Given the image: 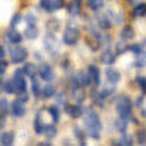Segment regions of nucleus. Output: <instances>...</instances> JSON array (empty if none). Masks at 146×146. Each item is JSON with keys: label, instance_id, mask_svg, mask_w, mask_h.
Here are the masks:
<instances>
[{"label": "nucleus", "instance_id": "f257e3e1", "mask_svg": "<svg viewBox=\"0 0 146 146\" xmlns=\"http://www.w3.org/2000/svg\"><path fill=\"white\" fill-rule=\"evenodd\" d=\"M84 125L88 130V134L94 139H98L100 138V133H101V129H102V123H101V119H100V115L97 114L96 111L93 110H89L85 115V119H84Z\"/></svg>", "mask_w": 146, "mask_h": 146}, {"label": "nucleus", "instance_id": "f03ea898", "mask_svg": "<svg viewBox=\"0 0 146 146\" xmlns=\"http://www.w3.org/2000/svg\"><path fill=\"white\" fill-rule=\"evenodd\" d=\"M115 109H117V113L122 119L130 118L131 109H133L131 100L127 96H121L117 101V104H115Z\"/></svg>", "mask_w": 146, "mask_h": 146}, {"label": "nucleus", "instance_id": "7ed1b4c3", "mask_svg": "<svg viewBox=\"0 0 146 146\" xmlns=\"http://www.w3.org/2000/svg\"><path fill=\"white\" fill-rule=\"evenodd\" d=\"M9 54H11L12 62L20 64V62L25 61V58L28 57V50L24 46H12L9 50Z\"/></svg>", "mask_w": 146, "mask_h": 146}, {"label": "nucleus", "instance_id": "20e7f679", "mask_svg": "<svg viewBox=\"0 0 146 146\" xmlns=\"http://www.w3.org/2000/svg\"><path fill=\"white\" fill-rule=\"evenodd\" d=\"M24 69H16L15 70V77H13V85L17 93H24L27 92V82L24 78Z\"/></svg>", "mask_w": 146, "mask_h": 146}, {"label": "nucleus", "instance_id": "39448f33", "mask_svg": "<svg viewBox=\"0 0 146 146\" xmlns=\"http://www.w3.org/2000/svg\"><path fill=\"white\" fill-rule=\"evenodd\" d=\"M78 38H80V31L72 27L66 28L64 35H62V40H64V42H65L66 45H74V44H77Z\"/></svg>", "mask_w": 146, "mask_h": 146}, {"label": "nucleus", "instance_id": "423d86ee", "mask_svg": "<svg viewBox=\"0 0 146 146\" xmlns=\"http://www.w3.org/2000/svg\"><path fill=\"white\" fill-rule=\"evenodd\" d=\"M73 80H74L77 86H81V88H84V86L90 84V76H89L88 73H85L84 70H78V72L74 74Z\"/></svg>", "mask_w": 146, "mask_h": 146}, {"label": "nucleus", "instance_id": "0eeeda50", "mask_svg": "<svg viewBox=\"0 0 146 146\" xmlns=\"http://www.w3.org/2000/svg\"><path fill=\"white\" fill-rule=\"evenodd\" d=\"M38 76L41 77L44 81H52L54 78V72L53 68L48 64H44L38 68Z\"/></svg>", "mask_w": 146, "mask_h": 146}, {"label": "nucleus", "instance_id": "6e6552de", "mask_svg": "<svg viewBox=\"0 0 146 146\" xmlns=\"http://www.w3.org/2000/svg\"><path fill=\"white\" fill-rule=\"evenodd\" d=\"M41 7L48 12L57 11L62 7V0H41Z\"/></svg>", "mask_w": 146, "mask_h": 146}, {"label": "nucleus", "instance_id": "1a4fd4ad", "mask_svg": "<svg viewBox=\"0 0 146 146\" xmlns=\"http://www.w3.org/2000/svg\"><path fill=\"white\" fill-rule=\"evenodd\" d=\"M11 110H12V114L16 115V117H23V115L25 114V106H24V104L19 98L12 102Z\"/></svg>", "mask_w": 146, "mask_h": 146}, {"label": "nucleus", "instance_id": "9d476101", "mask_svg": "<svg viewBox=\"0 0 146 146\" xmlns=\"http://www.w3.org/2000/svg\"><path fill=\"white\" fill-rule=\"evenodd\" d=\"M7 38L12 44H19V42L23 40V36L20 35V32L17 31V29H15V27H12L11 29L7 32Z\"/></svg>", "mask_w": 146, "mask_h": 146}, {"label": "nucleus", "instance_id": "9b49d317", "mask_svg": "<svg viewBox=\"0 0 146 146\" xmlns=\"http://www.w3.org/2000/svg\"><path fill=\"white\" fill-rule=\"evenodd\" d=\"M100 61L102 62V64H105V65H111V64H114V61H115V56L111 50L106 49L102 52V54H101Z\"/></svg>", "mask_w": 146, "mask_h": 146}, {"label": "nucleus", "instance_id": "f8f14e48", "mask_svg": "<svg viewBox=\"0 0 146 146\" xmlns=\"http://www.w3.org/2000/svg\"><path fill=\"white\" fill-rule=\"evenodd\" d=\"M106 78L111 84H117L121 80V73L117 69H114V68H108L106 69Z\"/></svg>", "mask_w": 146, "mask_h": 146}, {"label": "nucleus", "instance_id": "ddd939ff", "mask_svg": "<svg viewBox=\"0 0 146 146\" xmlns=\"http://www.w3.org/2000/svg\"><path fill=\"white\" fill-rule=\"evenodd\" d=\"M66 111H68V114H69L70 117H73V118H78V117H81L82 113H84V110H82V108H81L80 105H68V106H66Z\"/></svg>", "mask_w": 146, "mask_h": 146}, {"label": "nucleus", "instance_id": "4468645a", "mask_svg": "<svg viewBox=\"0 0 146 146\" xmlns=\"http://www.w3.org/2000/svg\"><path fill=\"white\" fill-rule=\"evenodd\" d=\"M24 35L25 37L29 38V40H33L38 36V28L36 27V24H28V27L25 28L24 31Z\"/></svg>", "mask_w": 146, "mask_h": 146}, {"label": "nucleus", "instance_id": "2eb2a0df", "mask_svg": "<svg viewBox=\"0 0 146 146\" xmlns=\"http://www.w3.org/2000/svg\"><path fill=\"white\" fill-rule=\"evenodd\" d=\"M88 72H89V76H90L93 82L96 85H100V69H98L96 65H89Z\"/></svg>", "mask_w": 146, "mask_h": 146}, {"label": "nucleus", "instance_id": "dca6fc26", "mask_svg": "<svg viewBox=\"0 0 146 146\" xmlns=\"http://www.w3.org/2000/svg\"><path fill=\"white\" fill-rule=\"evenodd\" d=\"M23 69H24V74L28 77H31V78L37 76V73H38V69L36 68L35 64H32V62H27V64L24 65Z\"/></svg>", "mask_w": 146, "mask_h": 146}, {"label": "nucleus", "instance_id": "f3484780", "mask_svg": "<svg viewBox=\"0 0 146 146\" xmlns=\"http://www.w3.org/2000/svg\"><path fill=\"white\" fill-rule=\"evenodd\" d=\"M13 139H15V135H13L12 131H5V133H3L1 137H0L1 145H4V146H11L12 143H13Z\"/></svg>", "mask_w": 146, "mask_h": 146}, {"label": "nucleus", "instance_id": "a211bd4d", "mask_svg": "<svg viewBox=\"0 0 146 146\" xmlns=\"http://www.w3.org/2000/svg\"><path fill=\"white\" fill-rule=\"evenodd\" d=\"M68 9L72 16H77L81 12V0H72Z\"/></svg>", "mask_w": 146, "mask_h": 146}, {"label": "nucleus", "instance_id": "6ab92c4d", "mask_svg": "<svg viewBox=\"0 0 146 146\" xmlns=\"http://www.w3.org/2000/svg\"><path fill=\"white\" fill-rule=\"evenodd\" d=\"M97 21H98L100 28H102V29H109L111 27V21L106 15H100L97 17Z\"/></svg>", "mask_w": 146, "mask_h": 146}, {"label": "nucleus", "instance_id": "aec40b11", "mask_svg": "<svg viewBox=\"0 0 146 146\" xmlns=\"http://www.w3.org/2000/svg\"><path fill=\"white\" fill-rule=\"evenodd\" d=\"M44 130H45V125L42 123L40 114H37L36 115V118H35V131H36V134H42Z\"/></svg>", "mask_w": 146, "mask_h": 146}, {"label": "nucleus", "instance_id": "412c9836", "mask_svg": "<svg viewBox=\"0 0 146 146\" xmlns=\"http://www.w3.org/2000/svg\"><path fill=\"white\" fill-rule=\"evenodd\" d=\"M73 98H74L78 104L85 100V92H84V89H81V86H77V88L73 90Z\"/></svg>", "mask_w": 146, "mask_h": 146}, {"label": "nucleus", "instance_id": "4be33fe9", "mask_svg": "<svg viewBox=\"0 0 146 146\" xmlns=\"http://www.w3.org/2000/svg\"><path fill=\"white\" fill-rule=\"evenodd\" d=\"M121 37L123 40H130V38L134 37V31H133V28L131 27H123L122 31H121Z\"/></svg>", "mask_w": 146, "mask_h": 146}, {"label": "nucleus", "instance_id": "5701e85b", "mask_svg": "<svg viewBox=\"0 0 146 146\" xmlns=\"http://www.w3.org/2000/svg\"><path fill=\"white\" fill-rule=\"evenodd\" d=\"M56 93V89H54L53 85H46V86H44V88L41 89V94L44 98H49V97H52Z\"/></svg>", "mask_w": 146, "mask_h": 146}, {"label": "nucleus", "instance_id": "b1692460", "mask_svg": "<svg viewBox=\"0 0 146 146\" xmlns=\"http://www.w3.org/2000/svg\"><path fill=\"white\" fill-rule=\"evenodd\" d=\"M133 15L134 16H146V4L139 3L137 4L133 9Z\"/></svg>", "mask_w": 146, "mask_h": 146}, {"label": "nucleus", "instance_id": "393cba45", "mask_svg": "<svg viewBox=\"0 0 146 146\" xmlns=\"http://www.w3.org/2000/svg\"><path fill=\"white\" fill-rule=\"evenodd\" d=\"M32 92H33V94H35L36 97H38V94L41 93V86H40V82H38V78L37 76L32 77Z\"/></svg>", "mask_w": 146, "mask_h": 146}, {"label": "nucleus", "instance_id": "a878e982", "mask_svg": "<svg viewBox=\"0 0 146 146\" xmlns=\"http://www.w3.org/2000/svg\"><path fill=\"white\" fill-rule=\"evenodd\" d=\"M86 4H88V7L90 8V9L97 11V9L102 8V5H104V0H88Z\"/></svg>", "mask_w": 146, "mask_h": 146}, {"label": "nucleus", "instance_id": "bb28decb", "mask_svg": "<svg viewBox=\"0 0 146 146\" xmlns=\"http://www.w3.org/2000/svg\"><path fill=\"white\" fill-rule=\"evenodd\" d=\"M48 111H49V114L52 115V119H53V122H58V119H60V110H58L57 106L52 105V106H49Z\"/></svg>", "mask_w": 146, "mask_h": 146}, {"label": "nucleus", "instance_id": "cd10ccee", "mask_svg": "<svg viewBox=\"0 0 146 146\" xmlns=\"http://www.w3.org/2000/svg\"><path fill=\"white\" fill-rule=\"evenodd\" d=\"M56 127L53 126V125H45V130H44V133H45V135L48 137L49 139H52L56 135Z\"/></svg>", "mask_w": 146, "mask_h": 146}, {"label": "nucleus", "instance_id": "c85d7f7f", "mask_svg": "<svg viewBox=\"0 0 146 146\" xmlns=\"http://www.w3.org/2000/svg\"><path fill=\"white\" fill-rule=\"evenodd\" d=\"M73 130H74V135H76L77 139L80 141L81 145H85V135H84V133L80 130V127L74 126V127H73Z\"/></svg>", "mask_w": 146, "mask_h": 146}, {"label": "nucleus", "instance_id": "c756f323", "mask_svg": "<svg viewBox=\"0 0 146 146\" xmlns=\"http://www.w3.org/2000/svg\"><path fill=\"white\" fill-rule=\"evenodd\" d=\"M4 92H7L8 94H13V93H16L15 85H13V81H12V80L4 84Z\"/></svg>", "mask_w": 146, "mask_h": 146}, {"label": "nucleus", "instance_id": "7c9ffc66", "mask_svg": "<svg viewBox=\"0 0 146 146\" xmlns=\"http://www.w3.org/2000/svg\"><path fill=\"white\" fill-rule=\"evenodd\" d=\"M114 145H126V146H130V145H133V141H131V137L123 134V137L121 138V141H115Z\"/></svg>", "mask_w": 146, "mask_h": 146}, {"label": "nucleus", "instance_id": "2f4dec72", "mask_svg": "<svg viewBox=\"0 0 146 146\" xmlns=\"http://www.w3.org/2000/svg\"><path fill=\"white\" fill-rule=\"evenodd\" d=\"M126 127H127V123H126V119H119V121H117V130L119 131V133H122V134H125V131H126Z\"/></svg>", "mask_w": 146, "mask_h": 146}, {"label": "nucleus", "instance_id": "473e14b6", "mask_svg": "<svg viewBox=\"0 0 146 146\" xmlns=\"http://www.w3.org/2000/svg\"><path fill=\"white\" fill-rule=\"evenodd\" d=\"M137 141H138L139 145H145L146 143V131L145 130L137 131Z\"/></svg>", "mask_w": 146, "mask_h": 146}, {"label": "nucleus", "instance_id": "72a5a7b5", "mask_svg": "<svg viewBox=\"0 0 146 146\" xmlns=\"http://www.w3.org/2000/svg\"><path fill=\"white\" fill-rule=\"evenodd\" d=\"M135 82L139 85V88H141V90H142V92H146V77L138 76L137 78H135Z\"/></svg>", "mask_w": 146, "mask_h": 146}, {"label": "nucleus", "instance_id": "f704fd0d", "mask_svg": "<svg viewBox=\"0 0 146 146\" xmlns=\"http://www.w3.org/2000/svg\"><path fill=\"white\" fill-rule=\"evenodd\" d=\"M8 101L5 100V98H0V113H3V114H5L8 111Z\"/></svg>", "mask_w": 146, "mask_h": 146}, {"label": "nucleus", "instance_id": "c9c22d12", "mask_svg": "<svg viewBox=\"0 0 146 146\" xmlns=\"http://www.w3.org/2000/svg\"><path fill=\"white\" fill-rule=\"evenodd\" d=\"M127 49V45H125V44H122V42L119 41V42H117L115 44V50H117V53L118 54H121V53H123L125 50Z\"/></svg>", "mask_w": 146, "mask_h": 146}, {"label": "nucleus", "instance_id": "e433bc0d", "mask_svg": "<svg viewBox=\"0 0 146 146\" xmlns=\"http://www.w3.org/2000/svg\"><path fill=\"white\" fill-rule=\"evenodd\" d=\"M25 21H27V24H36L37 23V17L33 13H28L25 16Z\"/></svg>", "mask_w": 146, "mask_h": 146}, {"label": "nucleus", "instance_id": "4c0bfd02", "mask_svg": "<svg viewBox=\"0 0 146 146\" xmlns=\"http://www.w3.org/2000/svg\"><path fill=\"white\" fill-rule=\"evenodd\" d=\"M20 20H21V15H20V13H16V15H13V17H12V20H11V25H12V27L17 25V24L20 23Z\"/></svg>", "mask_w": 146, "mask_h": 146}, {"label": "nucleus", "instance_id": "58836bf2", "mask_svg": "<svg viewBox=\"0 0 146 146\" xmlns=\"http://www.w3.org/2000/svg\"><path fill=\"white\" fill-rule=\"evenodd\" d=\"M127 49L134 52V53H139L141 52V46H139V44H133V45H127Z\"/></svg>", "mask_w": 146, "mask_h": 146}, {"label": "nucleus", "instance_id": "ea45409f", "mask_svg": "<svg viewBox=\"0 0 146 146\" xmlns=\"http://www.w3.org/2000/svg\"><path fill=\"white\" fill-rule=\"evenodd\" d=\"M17 98H19L20 101H21V102H28V101H29V96H28V93L27 92H24V93H19V97H17Z\"/></svg>", "mask_w": 146, "mask_h": 146}, {"label": "nucleus", "instance_id": "a19ab883", "mask_svg": "<svg viewBox=\"0 0 146 146\" xmlns=\"http://www.w3.org/2000/svg\"><path fill=\"white\" fill-rule=\"evenodd\" d=\"M7 66H8V62L5 61V60H0V72H5V69H7Z\"/></svg>", "mask_w": 146, "mask_h": 146}, {"label": "nucleus", "instance_id": "79ce46f5", "mask_svg": "<svg viewBox=\"0 0 146 146\" xmlns=\"http://www.w3.org/2000/svg\"><path fill=\"white\" fill-rule=\"evenodd\" d=\"M4 126V114L3 113H0V127Z\"/></svg>", "mask_w": 146, "mask_h": 146}, {"label": "nucleus", "instance_id": "37998d69", "mask_svg": "<svg viewBox=\"0 0 146 146\" xmlns=\"http://www.w3.org/2000/svg\"><path fill=\"white\" fill-rule=\"evenodd\" d=\"M4 54H5V52H4V48L1 45H0V60L4 57Z\"/></svg>", "mask_w": 146, "mask_h": 146}, {"label": "nucleus", "instance_id": "c03bdc74", "mask_svg": "<svg viewBox=\"0 0 146 146\" xmlns=\"http://www.w3.org/2000/svg\"><path fill=\"white\" fill-rule=\"evenodd\" d=\"M38 145H40V146H50L52 143H50V142H38Z\"/></svg>", "mask_w": 146, "mask_h": 146}, {"label": "nucleus", "instance_id": "a18cd8bd", "mask_svg": "<svg viewBox=\"0 0 146 146\" xmlns=\"http://www.w3.org/2000/svg\"><path fill=\"white\" fill-rule=\"evenodd\" d=\"M3 90H4V86H3V85H1V84H0V93L3 92Z\"/></svg>", "mask_w": 146, "mask_h": 146}, {"label": "nucleus", "instance_id": "49530a36", "mask_svg": "<svg viewBox=\"0 0 146 146\" xmlns=\"http://www.w3.org/2000/svg\"><path fill=\"white\" fill-rule=\"evenodd\" d=\"M3 74H4V73H3V72H0V77H1V76H3Z\"/></svg>", "mask_w": 146, "mask_h": 146}]
</instances>
